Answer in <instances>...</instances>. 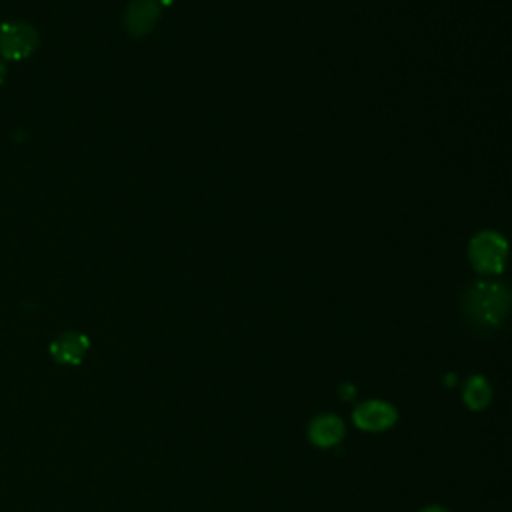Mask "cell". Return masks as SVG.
Returning a JSON list of instances; mask_svg holds the SVG:
<instances>
[{
    "label": "cell",
    "instance_id": "obj_1",
    "mask_svg": "<svg viewBox=\"0 0 512 512\" xmlns=\"http://www.w3.org/2000/svg\"><path fill=\"white\" fill-rule=\"evenodd\" d=\"M510 306L512 300L508 290L496 282H476L462 298V310L468 322L484 330L498 328L506 320Z\"/></svg>",
    "mask_w": 512,
    "mask_h": 512
},
{
    "label": "cell",
    "instance_id": "obj_2",
    "mask_svg": "<svg viewBox=\"0 0 512 512\" xmlns=\"http://www.w3.org/2000/svg\"><path fill=\"white\" fill-rule=\"evenodd\" d=\"M506 254H508V244L506 240L492 230H484L478 232L468 248V256L470 262L474 264V268L478 272L484 274H498L504 268L506 262Z\"/></svg>",
    "mask_w": 512,
    "mask_h": 512
},
{
    "label": "cell",
    "instance_id": "obj_3",
    "mask_svg": "<svg viewBox=\"0 0 512 512\" xmlns=\"http://www.w3.org/2000/svg\"><path fill=\"white\" fill-rule=\"evenodd\" d=\"M38 32L22 20L4 22L0 26V54L8 60H24L38 48Z\"/></svg>",
    "mask_w": 512,
    "mask_h": 512
},
{
    "label": "cell",
    "instance_id": "obj_4",
    "mask_svg": "<svg viewBox=\"0 0 512 512\" xmlns=\"http://www.w3.org/2000/svg\"><path fill=\"white\" fill-rule=\"evenodd\" d=\"M162 6L158 0H130L124 12V26L132 36H144L148 34L158 18H160Z\"/></svg>",
    "mask_w": 512,
    "mask_h": 512
},
{
    "label": "cell",
    "instance_id": "obj_5",
    "mask_svg": "<svg viewBox=\"0 0 512 512\" xmlns=\"http://www.w3.org/2000/svg\"><path fill=\"white\" fill-rule=\"evenodd\" d=\"M396 422V408L382 402V400H368L362 402L354 410V424L368 432L386 430Z\"/></svg>",
    "mask_w": 512,
    "mask_h": 512
},
{
    "label": "cell",
    "instance_id": "obj_6",
    "mask_svg": "<svg viewBox=\"0 0 512 512\" xmlns=\"http://www.w3.org/2000/svg\"><path fill=\"white\" fill-rule=\"evenodd\" d=\"M90 342L84 334L80 332H66L60 334L52 344H50V352L54 356L56 362L60 364H80L86 350H88Z\"/></svg>",
    "mask_w": 512,
    "mask_h": 512
},
{
    "label": "cell",
    "instance_id": "obj_7",
    "mask_svg": "<svg viewBox=\"0 0 512 512\" xmlns=\"http://www.w3.org/2000/svg\"><path fill=\"white\" fill-rule=\"evenodd\" d=\"M344 436V422L334 414H324L312 420L310 424V440L316 446H334Z\"/></svg>",
    "mask_w": 512,
    "mask_h": 512
},
{
    "label": "cell",
    "instance_id": "obj_8",
    "mask_svg": "<svg viewBox=\"0 0 512 512\" xmlns=\"http://www.w3.org/2000/svg\"><path fill=\"white\" fill-rule=\"evenodd\" d=\"M490 398H492L490 386L482 376H474L468 380V384L464 388V402L468 404V408L480 410V408L488 406Z\"/></svg>",
    "mask_w": 512,
    "mask_h": 512
},
{
    "label": "cell",
    "instance_id": "obj_9",
    "mask_svg": "<svg viewBox=\"0 0 512 512\" xmlns=\"http://www.w3.org/2000/svg\"><path fill=\"white\" fill-rule=\"evenodd\" d=\"M4 78H6V64H4V60L0 58V84L4 82Z\"/></svg>",
    "mask_w": 512,
    "mask_h": 512
},
{
    "label": "cell",
    "instance_id": "obj_10",
    "mask_svg": "<svg viewBox=\"0 0 512 512\" xmlns=\"http://www.w3.org/2000/svg\"><path fill=\"white\" fill-rule=\"evenodd\" d=\"M422 512H446V510L440 508V506H428V508H424Z\"/></svg>",
    "mask_w": 512,
    "mask_h": 512
}]
</instances>
